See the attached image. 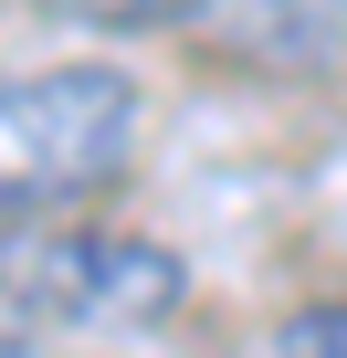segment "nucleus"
<instances>
[{
    "label": "nucleus",
    "mask_w": 347,
    "mask_h": 358,
    "mask_svg": "<svg viewBox=\"0 0 347 358\" xmlns=\"http://www.w3.org/2000/svg\"><path fill=\"white\" fill-rule=\"evenodd\" d=\"M190 264L168 243L105 232V222H22L0 232V316L43 337H137L179 316Z\"/></svg>",
    "instance_id": "f03ea898"
},
{
    "label": "nucleus",
    "mask_w": 347,
    "mask_h": 358,
    "mask_svg": "<svg viewBox=\"0 0 347 358\" xmlns=\"http://www.w3.org/2000/svg\"><path fill=\"white\" fill-rule=\"evenodd\" d=\"M43 11L84 32H168V22H211L221 0H43Z\"/></svg>",
    "instance_id": "20e7f679"
},
{
    "label": "nucleus",
    "mask_w": 347,
    "mask_h": 358,
    "mask_svg": "<svg viewBox=\"0 0 347 358\" xmlns=\"http://www.w3.org/2000/svg\"><path fill=\"white\" fill-rule=\"evenodd\" d=\"M274 358H347V306H305V316H284Z\"/></svg>",
    "instance_id": "39448f33"
},
{
    "label": "nucleus",
    "mask_w": 347,
    "mask_h": 358,
    "mask_svg": "<svg viewBox=\"0 0 347 358\" xmlns=\"http://www.w3.org/2000/svg\"><path fill=\"white\" fill-rule=\"evenodd\" d=\"M200 32H221L253 64H316L326 74V64H347V0H221Z\"/></svg>",
    "instance_id": "7ed1b4c3"
},
{
    "label": "nucleus",
    "mask_w": 347,
    "mask_h": 358,
    "mask_svg": "<svg viewBox=\"0 0 347 358\" xmlns=\"http://www.w3.org/2000/svg\"><path fill=\"white\" fill-rule=\"evenodd\" d=\"M137 74L116 64H53V74H0V232L74 222L105 179L137 158Z\"/></svg>",
    "instance_id": "f257e3e1"
},
{
    "label": "nucleus",
    "mask_w": 347,
    "mask_h": 358,
    "mask_svg": "<svg viewBox=\"0 0 347 358\" xmlns=\"http://www.w3.org/2000/svg\"><path fill=\"white\" fill-rule=\"evenodd\" d=\"M0 358H84V348H53L43 327H11V316H0Z\"/></svg>",
    "instance_id": "423d86ee"
}]
</instances>
